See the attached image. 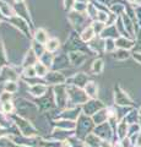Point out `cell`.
Listing matches in <instances>:
<instances>
[{"label": "cell", "instance_id": "cell-15", "mask_svg": "<svg viewBox=\"0 0 141 147\" xmlns=\"http://www.w3.org/2000/svg\"><path fill=\"white\" fill-rule=\"evenodd\" d=\"M11 98H12V93H10V92H6V91H4L3 93L0 94V103L11 102Z\"/></svg>", "mask_w": 141, "mask_h": 147}, {"label": "cell", "instance_id": "cell-2", "mask_svg": "<svg viewBox=\"0 0 141 147\" xmlns=\"http://www.w3.org/2000/svg\"><path fill=\"white\" fill-rule=\"evenodd\" d=\"M85 93L86 96H88L91 98H96L98 96V86L96 82H92V81L88 82L85 87Z\"/></svg>", "mask_w": 141, "mask_h": 147}, {"label": "cell", "instance_id": "cell-18", "mask_svg": "<svg viewBox=\"0 0 141 147\" xmlns=\"http://www.w3.org/2000/svg\"><path fill=\"white\" fill-rule=\"evenodd\" d=\"M25 76H26V77H28V79H32V77L37 76V75H36V71H34V67L26 69V70H25Z\"/></svg>", "mask_w": 141, "mask_h": 147}, {"label": "cell", "instance_id": "cell-6", "mask_svg": "<svg viewBox=\"0 0 141 147\" xmlns=\"http://www.w3.org/2000/svg\"><path fill=\"white\" fill-rule=\"evenodd\" d=\"M34 71H36V75L39 76V77H44L45 75H47V72H48V69L47 66L44 65L43 63H36L34 64Z\"/></svg>", "mask_w": 141, "mask_h": 147}, {"label": "cell", "instance_id": "cell-14", "mask_svg": "<svg viewBox=\"0 0 141 147\" xmlns=\"http://www.w3.org/2000/svg\"><path fill=\"white\" fill-rule=\"evenodd\" d=\"M13 109H15V107H13L12 102H6V103H1V110L4 114H10L13 112Z\"/></svg>", "mask_w": 141, "mask_h": 147}, {"label": "cell", "instance_id": "cell-1", "mask_svg": "<svg viewBox=\"0 0 141 147\" xmlns=\"http://www.w3.org/2000/svg\"><path fill=\"white\" fill-rule=\"evenodd\" d=\"M115 45L118 49H124V50H130L135 47V42L130 39L129 37H119L115 39Z\"/></svg>", "mask_w": 141, "mask_h": 147}, {"label": "cell", "instance_id": "cell-3", "mask_svg": "<svg viewBox=\"0 0 141 147\" xmlns=\"http://www.w3.org/2000/svg\"><path fill=\"white\" fill-rule=\"evenodd\" d=\"M45 91H47V86L39 85V84L31 86V88H30V92L33 96H36V97H40V96H43L45 93Z\"/></svg>", "mask_w": 141, "mask_h": 147}, {"label": "cell", "instance_id": "cell-13", "mask_svg": "<svg viewBox=\"0 0 141 147\" xmlns=\"http://www.w3.org/2000/svg\"><path fill=\"white\" fill-rule=\"evenodd\" d=\"M4 87H5V91L10 92V93H15V92L19 90V86H17V84L13 81H7Z\"/></svg>", "mask_w": 141, "mask_h": 147}, {"label": "cell", "instance_id": "cell-5", "mask_svg": "<svg viewBox=\"0 0 141 147\" xmlns=\"http://www.w3.org/2000/svg\"><path fill=\"white\" fill-rule=\"evenodd\" d=\"M94 34H96V33H94L92 26H90V27H87V28L84 30V32L81 33V38H82L84 42H90L91 39L94 38Z\"/></svg>", "mask_w": 141, "mask_h": 147}, {"label": "cell", "instance_id": "cell-4", "mask_svg": "<svg viewBox=\"0 0 141 147\" xmlns=\"http://www.w3.org/2000/svg\"><path fill=\"white\" fill-rule=\"evenodd\" d=\"M34 38H36V40H37L38 43H42V44H45L48 42V34H47V32H45L44 30H42V28H39V30H37L36 31V34H34Z\"/></svg>", "mask_w": 141, "mask_h": 147}, {"label": "cell", "instance_id": "cell-10", "mask_svg": "<svg viewBox=\"0 0 141 147\" xmlns=\"http://www.w3.org/2000/svg\"><path fill=\"white\" fill-rule=\"evenodd\" d=\"M58 48H59V40L57 38H52L45 43V49L49 50V52H54V50H57Z\"/></svg>", "mask_w": 141, "mask_h": 147}, {"label": "cell", "instance_id": "cell-17", "mask_svg": "<svg viewBox=\"0 0 141 147\" xmlns=\"http://www.w3.org/2000/svg\"><path fill=\"white\" fill-rule=\"evenodd\" d=\"M108 16L109 13L106 11H98V15H97V21H101L103 24H106L107 20H108Z\"/></svg>", "mask_w": 141, "mask_h": 147}, {"label": "cell", "instance_id": "cell-8", "mask_svg": "<svg viewBox=\"0 0 141 147\" xmlns=\"http://www.w3.org/2000/svg\"><path fill=\"white\" fill-rule=\"evenodd\" d=\"M104 50L108 53H114L117 50V45H115V39L113 38H107L104 40Z\"/></svg>", "mask_w": 141, "mask_h": 147}, {"label": "cell", "instance_id": "cell-21", "mask_svg": "<svg viewBox=\"0 0 141 147\" xmlns=\"http://www.w3.org/2000/svg\"><path fill=\"white\" fill-rule=\"evenodd\" d=\"M16 1H21V0H16Z\"/></svg>", "mask_w": 141, "mask_h": 147}, {"label": "cell", "instance_id": "cell-20", "mask_svg": "<svg viewBox=\"0 0 141 147\" xmlns=\"http://www.w3.org/2000/svg\"><path fill=\"white\" fill-rule=\"evenodd\" d=\"M128 1L134 6H141V0H128Z\"/></svg>", "mask_w": 141, "mask_h": 147}, {"label": "cell", "instance_id": "cell-16", "mask_svg": "<svg viewBox=\"0 0 141 147\" xmlns=\"http://www.w3.org/2000/svg\"><path fill=\"white\" fill-rule=\"evenodd\" d=\"M0 10H1V13L5 16H11V12H10V7L9 5H6L5 3L0 1Z\"/></svg>", "mask_w": 141, "mask_h": 147}, {"label": "cell", "instance_id": "cell-12", "mask_svg": "<svg viewBox=\"0 0 141 147\" xmlns=\"http://www.w3.org/2000/svg\"><path fill=\"white\" fill-rule=\"evenodd\" d=\"M106 27H107L106 24H103V22H101V21H94L93 25H92V28H93L96 34H101L102 32H104Z\"/></svg>", "mask_w": 141, "mask_h": 147}, {"label": "cell", "instance_id": "cell-7", "mask_svg": "<svg viewBox=\"0 0 141 147\" xmlns=\"http://www.w3.org/2000/svg\"><path fill=\"white\" fill-rule=\"evenodd\" d=\"M104 69V63L102 59H96V60L93 61L92 66H91V71L94 72V74H101Z\"/></svg>", "mask_w": 141, "mask_h": 147}, {"label": "cell", "instance_id": "cell-11", "mask_svg": "<svg viewBox=\"0 0 141 147\" xmlns=\"http://www.w3.org/2000/svg\"><path fill=\"white\" fill-rule=\"evenodd\" d=\"M108 113V112H107ZM106 113V110H101V112H97V114L93 117L94 124H102L104 123V120L108 118V114Z\"/></svg>", "mask_w": 141, "mask_h": 147}, {"label": "cell", "instance_id": "cell-9", "mask_svg": "<svg viewBox=\"0 0 141 147\" xmlns=\"http://www.w3.org/2000/svg\"><path fill=\"white\" fill-rule=\"evenodd\" d=\"M114 58L117 60H126V59L130 58V53H129V50L118 49L114 52Z\"/></svg>", "mask_w": 141, "mask_h": 147}, {"label": "cell", "instance_id": "cell-19", "mask_svg": "<svg viewBox=\"0 0 141 147\" xmlns=\"http://www.w3.org/2000/svg\"><path fill=\"white\" fill-rule=\"evenodd\" d=\"M133 58L138 64H141V53H133Z\"/></svg>", "mask_w": 141, "mask_h": 147}]
</instances>
